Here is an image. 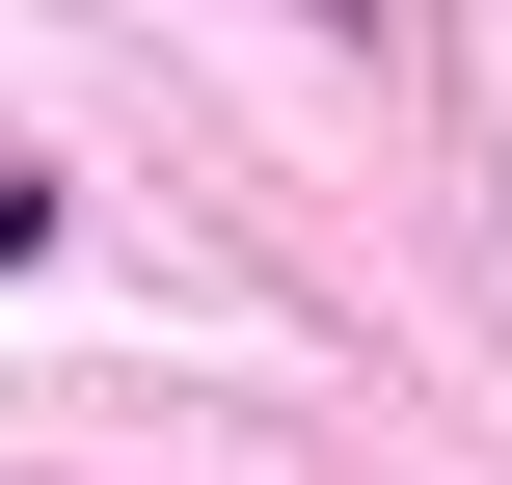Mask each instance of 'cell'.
I'll return each mask as SVG.
<instances>
[{"mask_svg": "<svg viewBox=\"0 0 512 485\" xmlns=\"http://www.w3.org/2000/svg\"><path fill=\"white\" fill-rule=\"evenodd\" d=\"M27 243H54V162H27V135H0V270H27Z\"/></svg>", "mask_w": 512, "mask_h": 485, "instance_id": "cell-1", "label": "cell"}]
</instances>
